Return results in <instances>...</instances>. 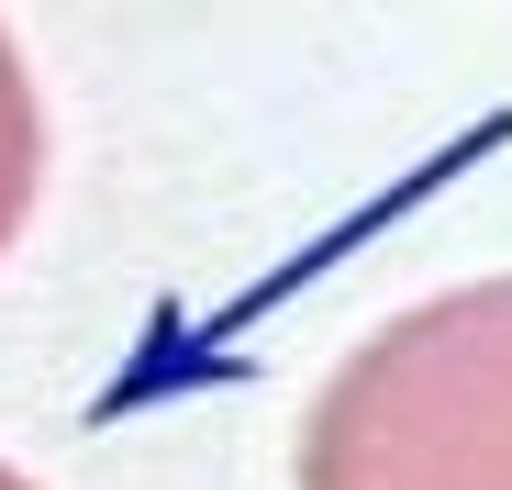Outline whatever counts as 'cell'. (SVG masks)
<instances>
[{"mask_svg":"<svg viewBox=\"0 0 512 490\" xmlns=\"http://www.w3.org/2000/svg\"><path fill=\"white\" fill-rule=\"evenodd\" d=\"M34 190H45V101H34V67H23L12 23H0V257L23 245Z\"/></svg>","mask_w":512,"mask_h":490,"instance_id":"7a4b0ae2","label":"cell"},{"mask_svg":"<svg viewBox=\"0 0 512 490\" xmlns=\"http://www.w3.org/2000/svg\"><path fill=\"white\" fill-rule=\"evenodd\" d=\"M301 490H512V279L368 323L301 413Z\"/></svg>","mask_w":512,"mask_h":490,"instance_id":"6da1fadb","label":"cell"},{"mask_svg":"<svg viewBox=\"0 0 512 490\" xmlns=\"http://www.w3.org/2000/svg\"><path fill=\"white\" fill-rule=\"evenodd\" d=\"M0 490H45V479H23V468H12V457H0Z\"/></svg>","mask_w":512,"mask_h":490,"instance_id":"3957f363","label":"cell"}]
</instances>
